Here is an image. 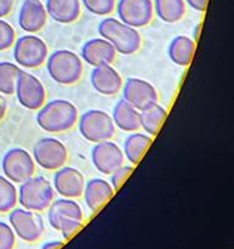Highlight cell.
<instances>
[{
    "mask_svg": "<svg viewBox=\"0 0 234 249\" xmlns=\"http://www.w3.org/2000/svg\"><path fill=\"white\" fill-rule=\"evenodd\" d=\"M36 121L46 133H65L77 124L78 109L68 100H51L38 109Z\"/></svg>",
    "mask_w": 234,
    "mask_h": 249,
    "instance_id": "6da1fadb",
    "label": "cell"
},
{
    "mask_svg": "<svg viewBox=\"0 0 234 249\" xmlns=\"http://www.w3.org/2000/svg\"><path fill=\"white\" fill-rule=\"evenodd\" d=\"M98 33L114 46L117 53L133 55L141 46V36L136 28L114 17L102 19L98 26Z\"/></svg>",
    "mask_w": 234,
    "mask_h": 249,
    "instance_id": "7a4b0ae2",
    "label": "cell"
},
{
    "mask_svg": "<svg viewBox=\"0 0 234 249\" xmlns=\"http://www.w3.org/2000/svg\"><path fill=\"white\" fill-rule=\"evenodd\" d=\"M46 71L58 84L73 85L82 77V58L71 50H56L46 58Z\"/></svg>",
    "mask_w": 234,
    "mask_h": 249,
    "instance_id": "3957f363",
    "label": "cell"
},
{
    "mask_svg": "<svg viewBox=\"0 0 234 249\" xmlns=\"http://www.w3.org/2000/svg\"><path fill=\"white\" fill-rule=\"evenodd\" d=\"M53 184L44 177H32L20 185L17 191V202L20 206L28 211H46L54 201Z\"/></svg>",
    "mask_w": 234,
    "mask_h": 249,
    "instance_id": "277c9868",
    "label": "cell"
},
{
    "mask_svg": "<svg viewBox=\"0 0 234 249\" xmlns=\"http://www.w3.org/2000/svg\"><path fill=\"white\" fill-rule=\"evenodd\" d=\"M78 129L82 138L92 143L111 140L116 133L111 116L101 109L84 112L78 121Z\"/></svg>",
    "mask_w": 234,
    "mask_h": 249,
    "instance_id": "5b68a950",
    "label": "cell"
},
{
    "mask_svg": "<svg viewBox=\"0 0 234 249\" xmlns=\"http://www.w3.org/2000/svg\"><path fill=\"white\" fill-rule=\"evenodd\" d=\"M14 60L17 66L23 68L40 67L49 56V49L45 41L34 34L20 36L14 43Z\"/></svg>",
    "mask_w": 234,
    "mask_h": 249,
    "instance_id": "8992f818",
    "label": "cell"
},
{
    "mask_svg": "<svg viewBox=\"0 0 234 249\" xmlns=\"http://www.w3.org/2000/svg\"><path fill=\"white\" fill-rule=\"evenodd\" d=\"M32 157L40 168L55 172L67 163L68 150L65 143L58 139L43 138L34 143Z\"/></svg>",
    "mask_w": 234,
    "mask_h": 249,
    "instance_id": "52a82bcc",
    "label": "cell"
},
{
    "mask_svg": "<svg viewBox=\"0 0 234 249\" xmlns=\"http://www.w3.org/2000/svg\"><path fill=\"white\" fill-rule=\"evenodd\" d=\"M1 169L4 177L14 184H22L34 177L36 163L28 151L15 147L7 151L1 160Z\"/></svg>",
    "mask_w": 234,
    "mask_h": 249,
    "instance_id": "ba28073f",
    "label": "cell"
},
{
    "mask_svg": "<svg viewBox=\"0 0 234 249\" xmlns=\"http://www.w3.org/2000/svg\"><path fill=\"white\" fill-rule=\"evenodd\" d=\"M10 226L15 235L24 242H37L44 233L43 218L37 212L24 208H14L10 211Z\"/></svg>",
    "mask_w": 234,
    "mask_h": 249,
    "instance_id": "9c48e42d",
    "label": "cell"
},
{
    "mask_svg": "<svg viewBox=\"0 0 234 249\" xmlns=\"http://www.w3.org/2000/svg\"><path fill=\"white\" fill-rule=\"evenodd\" d=\"M15 94L20 105L29 111H38L46 100V90L43 83L27 71L21 70L17 78Z\"/></svg>",
    "mask_w": 234,
    "mask_h": 249,
    "instance_id": "30bf717a",
    "label": "cell"
},
{
    "mask_svg": "<svg viewBox=\"0 0 234 249\" xmlns=\"http://www.w3.org/2000/svg\"><path fill=\"white\" fill-rule=\"evenodd\" d=\"M116 11L119 21L133 28L148 26L155 15L153 0H118Z\"/></svg>",
    "mask_w": 234,
    "mask_h": 249,
    "instance_id": "8fae6325",
    "label": "cell"
},
{
    "mask_svg": "<svg viewBox=\"0 0 234 249\" xmlns=\"http://www.w3.org/2000/svg\"><path fill=\"white\" fill-rule=\"evenodd\" d=\"M122 99L138 111L156 104L158 94L155 87L140 78H128L122 85Z\"/></svg>",
    "mask_w": 234,
    "mask_h": 249,
    "instance_id": "7c38bea8",
    "label": "cell"
},
{
    "mask_svg": "<svg viewBox=\"0 0 234 249\" xmlns=\"http://www.w3.org/2000/svg\"><path fill=\"white\" fill-rule=\"evenodd\" d=\"M92 162L98 172L102 175H110L124 164L123 151L111 140L95 143L92 148Z\"/></svg>",
    "mask_w": 234,
    "mask_h": 249,
    "instance_id": "4fadbf2b",
    "label": "cell"
},
{
    "mask_svg": "<svg viewBox=\"0 0 234 249\" xmlns=\"http://www.w3.org/2000/svg\"><path fill=\"white\" fill-rule=\"evenodd\" d=\"M85 179L84 175L73 167H65L55 170L53 179L54 191L65 198H78L83 196Z\"/></svg>",
    "mask_w": 234,
    "mask_h": 249,
    "instance_id": "5bb4252c",
    "label": "cell"
},
{
    "mask_svg": "<svg viewBox=\"0 0 234 249\" xmlns=\"http://www.w3.org/2000/svg\"><path fill=\"white\" fill-rule=\"evenodd\" d=\"M116 56L117 53L114 46L101 36L88 40L80 50V58L92 67L112 65Z\"/></svg>",
    "mask_w": 234,
    "mask_h": 249,
    "instance_id": "9a60e30c",
    "label": "cell"
},
{
    "mask_svg": "<svg viewBox=\"0 0 234 249\" xmlns=\"http://www.w3.org/2000/svg\"><path fill=\"white\" fill-rule=\"evenodd\" d=\"M90 84L99 94L114 96L122 89L123 80L121 74L111 65H104L93 67L90 73Z\"/></svg>",
    "mask_w": 234,
    "mask_h": 249,
    "instance_id": "2e32d148",
    "label": "cell"
},
{
    "mask_svg": "<svg viewBox=\"0 0 234 249\" xmlns=\"http://www.w3.org/2000/svg\"><path fill=\"white\" fill-rule=\"evenodd\" d=\"M48 14L40 0H24L19 12V26L22 31L34 34L46 24Z\"/></svg>",
    "mask_w": 234,
    "mask_h": 249,
    "instance_id": "e0dca14e",
    "label": "cell"
},
{
    "mask_svg": "<svg viewBox=\"0 0 234 249\" xmlns=\"http://www.w3.org/2000/svg\"><path fill=\"white\" fill-rule=\"evenodd\" d=\"M114 194L115 190L112 189L111 184L99 178L85 182L84 191H83L85 204L93 213L99 212L112 198Z\"/></svg>",
    "mask_w": 234,
    "mask_h": 249,
    "instance_id": "ac0fdd59",
    "label": "cell"
},
{
    "mask_svg": "<svg viewBox=\"0 0 234 249\" xmlns=\"http://www.w3.org/2000/svg\"><path fill=\"white\" fill-rule=\"evenodd\" d=\"M48 211V221L53 229H58L61 220L67 218L78 219V220H84L83 211L78 202L72 198H58L51 202Z\"/></svg>",
    "mask_w": 234,
    "mask_h": 249,
    "instance_id": "d6986e66",
    "label": "cell"
},
{
    "mask_svg": "<svg viewBox=\"0 0 234 249\" xmlns=\"http://www.w3.org/2000/svg\"><path fill=\"white\" fill-rule=\"evenodd\" d=\"M79 0H46L45 10L50 18L62 24L73 23L80 16Z\"/></svg>",
    "mask_w": 234,
    "mask_h": 249,
    "instance_id": "ffe728a7",
    "label": "cell"
},
{
    "mask_svg": "<svg viewBox=\"0 0 234 249\" xmlns=\"http://www.w3.org/2000/svg\"><path fill=\"white\" fill-rule=\"evenodd\" d=\"M111 118L116 128L121 129L126 133H134L140 129V119H139V111L134 108L132 105L124 101L123 99L119 100L115 105L112 109Z\"/></svg>",
    "mask_w": 234,
    "mask_h": 249,
    "instance_id": "44dd1931",
    "label": "cell"
},
{
    "mask_svg": "<svg viewBox=\"0 0 234 249\" xmlns=\"http://www.w3.org/2000/svg\"><path fill=\"white\" fill-rule=\"evenodd\" d=\"M196 50V41L185 36H177L168 45V57L175 65L188 67L192 63Z\"/></svg>",
    "mask_w": 234,
    "mask_h": 249,
    "instance_id": "7402d4cb",
    "label": "cell"
},
{
    "mask_svg": "<svg viewBox=\"0 0 234 249\" xmlns=\"http://www.w3.org/2000/svg\"><path fill=\"white\" fill-rule=\"evenodd\" d=\"M153 138L148 134H141L134 131L127 136L123 143V155L132 165H136L141 160L143 156L150 147Z\"/></svg>",
    "mask_w": 234,
    "mask_h": 249,
    "instance_id": "603a6c76",
    "label": "cell"
},
{
    "mask_svg": "<svg viewBox=\"0 0 234 249\" xmlns=\"http://www.w3.org/2000/svg\"><path fill=\"white\" fill-rule=\"evenodd\" d=\"M166 117H167V109L156 102V104L139 111L140 128H143L144 131L151 138L156 136L160 131Z\"/></svg>",
    "mask_w": 234,
    "mask_h": 249,
    "instance_id": "cb8c5ba5",
    "label": "cell"
},
{
    "mask_svg": "<svg viewBox=\"0 0 234 249\" xmlns=\"http://www.w3.org/2000/svg\"><path fill=\"white\" fill-rule=\"evenodd\" d=\"M154 14L166 23H176L187 12L184 0H154Z\"/></svg>",
    "mask_w": 234,
    "mask_h": 249,
    "instance_id": "d4e9b609",
    "label": "cell"
},
{
    "mask_svg": "<svg viewBox=\"0 0 234 249\" xmlns=\"http://www.w3.org/2000/svg\"><path fill=\"white\" fill-rule=\"evenodd\" d=\"M20 72L21 68L16 63L7 62V61L0 62V94H14Z\"/></svg>",
    "mask_w": 234,
    "mask_h": 249,
    "instance_id": "484cf974",
    "label": "cell"
},
{
    "mask_svg": "<svg viewBox=\"0 0 234 249\" xmlns=\"http://www.w3.org/2000/svg\"><path fill=\"white\" fill-rule=\"evenodd\" d=\"M17 203V189L14 182L0 175V213L12 211Z\"/></svg>",
    "mask_w": 234,
    "mask_h": 249,
    "instance_id": "4316f807",
    "label": "cell"
},
{
    "mask_svg": "<svg viewBox=\"0 0 234 249\" xmlns=\"http://www.w3.org/2000/svg\"><path fill=\"white\" fill-rule=\"evenodd\" d=\"M82 4L90 14L107 16L116 9V0H82Z\"/></svg>",
    "mask_w": 234,
    "mask_h": 249,
    "instance_id": "83f0119b",
    "label": "cell"
},
{
    "mask_svg": "<svg viewBox=\"0 0 234 249\" xmlns=\"http://www.w3.org/2000/svg\"><path fill=\"white\" fill-rule=\"evenodd\" d=\"M15 40H16V33L14 27L9 22L0 18V51L11 48Z\"/></svg>",
    "mask_w": 234,
    "mask_h": 249,
    "instance_id": "f1b7e54d",
    "label": "cell"
},
{
    "mask_svg": "<svg viewBox=\"0 0 234 249\" xmlns=\"http://www.w3.org/2000/svg\"><path fill=\"white\" fill-rule=\"evenodd\" d=\"M82 226H83V220L67 218L60 221L56 231H60L61 235H62V237L65 238V240H70V238H72L73 236H75L80 229H82Z\"/></svg>",
    "mask_w": 234,
    "mask_h": 249,
    "instance_id": "f546056e",
    "label": "cell"
},
{
    "mask_svg": "<svg viewBox=\"0 0 234 249\" xmlns=\"http://www.w3.org/2000/svg\"><path fill=\"white\" fill-rule=\"evenodd\" d=\"M133 169L134 167L132 164H122L121 167H118L116 170H114V172L110 174L111 175V179H110L109 182L111 184L112 189H114L115 191H117V190L124 184L127 178L133 173Z\"/></svg>",
    "mask_w": 234,
    "mask_h": 249,
    "instance_id": "4dcf8cb0",
    "label": "cell"
},
{
    "mask_svg": "<svg viewBox=\"0 0 234 249\" xmlns=\"http://www.w3.org/2000/svg\"><path fill=\"white\" fill-rule=\"evenodd\" d=\"M16 235L9 224L0 221V249H14Z\"/></svg>",
    "mask_w": 234,
    "mask_h": 249,
    "instance_id": "1f68e13d",
    "label": "cell"
},
{
    "mask_svg": "<svg viewBox=\"0 0 234 249\" xmlns=\"http://www.w3.org/2000/svg\"><path fill=\"white\" fill-rule=\"evenodd\" d=\"M185 4L189 5L193 10L199 12L206 11L207 4H209V0H184Z\"/></svg>",
    "mask_w": 234,
    "mask_h": 249,
    "instance_id": "d6a6232c",
    "label": "cell"
},
{
    "mask_svg": "<svg viewBox=\"0 0 234 249\" xmlns=\"http://www.w3.org/2000/svg\"><path fill=\"white\" fill-rule=\"evenodd\" d=\"M14 0H0V18L6 17L11 12Z\"/></svg>",
    "mask_w": 234,
    "mask_h": 249,
    "instance_id": "836d02e7",
    "label": "cell"
},
{
    "mask_svg": "<svg viewBox=\"0 0 234 249\" xmlns=\"http://www.w3.org/2000/svg\"><path fill=\"white\" fill-rule=\"evenodd\" d=\"M7 112V102L6 99L4 97V95L0 94V122L5 118Z\"/></svg>",
    "mask_w": 234,
    "mask_h": 249,
    "instance_id": "e575fe53",
    "label": "cell"
},
{
    "mask_svg": "<svg viewBox=\"0 0 234 249\" xmlns=\"http://www.w3.org/2000/svg\"><path fill=\"white\" fill-rule=\"evenodd\" d=\"M63 246L62 241H50L41 246L40 249H60Z\"/></svg>",
    "mask_w": 234,
    "mask_h": 249,
    "instance_id": "d590c367",
    "label": "cell"
},
{
    "mask_svg": "<svg viewBox=\"0 0 234 249\" xmlns=\"http://www.w3.org/2000/svg\"><path fill=\"white\" fill-rule=\"evenodd\" d=\"M200 29H201V24H197V26H196V31H195V29H194V39L199 38Z\"/></svg>",
    "mask_w": 234,
    "mask_h": 249,
    "instance_id": "8d00e7d4",
    "label": "cell"
}]
</instances>
